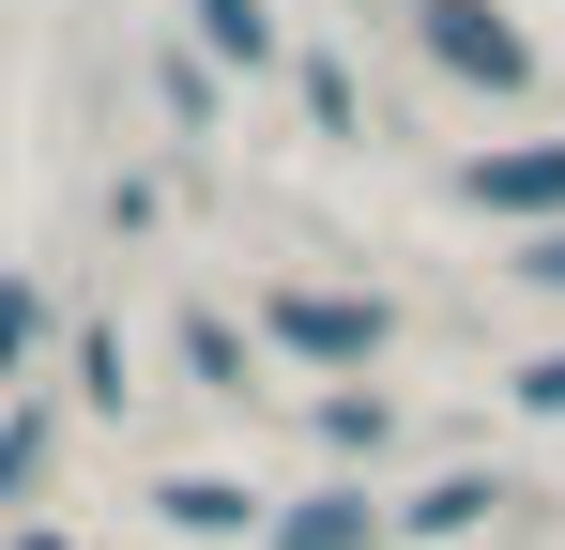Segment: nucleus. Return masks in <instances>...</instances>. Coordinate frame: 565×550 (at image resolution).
Segmentation results:
<instances>
[{
  "mask_svg": "<svg viewBox=\"0 0 565 550\" xmlns=\"http://www.w3.org/2000/svg\"><path fill=\"white\" fill-rule=\"evenodd\" d=\"M245 337H260V352H290L306 382H367V367L397 352V306H382V290H321V275H276V290L245 306Z\"/></svg>",
  "mask_w": 565,
  "mask_h": 550,
  "instance_id": "1",
  "label": "nucleus"
},
{
  "mask_svg": "<svg viewBox=\"0 0 565 550\" xmlns=\"http://www.w3.org/2000/svg\"><path fill=\"white\" fill-rule=\"evenodd\" d=\"M413 46L459 92H535V31H504V0H413Z\"/></svg>",
  "mask_w": 565,
  "mask_h": 550,
  "instance_id": "2",
  "label": "nucleus"
},
{
  "mask_svg": "<svg viewBox=\"0 0 565 550\" xmlns=\"http://www.w3.org/2000/svg\"><path fill=\"white\" fill-rule=\"evenodd\" d=\"M473 214H520V230H565V138H504V154H459Z\"/></svg>",
  "mask_w": 565,
  "mask_h": 550,
  "instance_id": "3",
  "label": "nucleus"
},
{
  "mask_svg": "<svg viewBox=\"0 0 565 550\" xmlns=\"http://www.w3.org/2000/svg\"><path fill=\"white\" fill-rule=\"evenodd\" d=\"M169 367H184L199 398H260V337L230 306H169Z\"/></svg>",
  "mask_w": 565,
  "mask_h": 550,
  "instance_id": "4",
  "label": "nucleus"
},
{
  "mask_svg": "<svg viewBox=\"0 0 565 550\" xmlns=\"http://www.w3.org/2000/svg\"><path fill=\"white\" fill-rule=\"evenodd\" d=\"M260 550H382L367 489H306V505H260Z\"/></svg>",
  "mask_w": 565,
  "mask_h": 550,
  "instance_id": "5",
  "label": "nucleus"
},
{
  "mask_svg": "<svg viewBox=\"0 0 565 550\" xmlns=\"http://www.w3.org/2000/svg\"><path fill=\"white\" fill-rule=\"evenodd\" d=\"M46 458H62V382H15V398H0V505H31Z\"/></svg>",
  "mask_w": 565,
  "mask_h": 550,
  "instance_id": "6",
  "label": "nucleus"
},
{
  "mask_svg": "<svg viewBox=\"0 0 565 550\" xmlns=\"http://www.w3.org/2000/svg\"><path fill=\"white\" fill-rule=\"evenodd\" d=\"M184 15H199V62H214V77H260V62H290L276 0H184Z\"/></svg>",
  "mask_w": 565,
  "mask_h": 550,
  "instance_id": "7",
  "label": "nucleus"
},
{
  "mask_svg": "<svg viewBox=\"0 0 565 550\" xmlns=\"http://www.w3.org/2000/svg\"><path fill=\"white\" fill-rule=\"evenodd\" d=\"M504 520V474H428L413 505H382V536H489Z\"/></svg>",
  "mask_w": 565,
  "mask_h": 550,
  "instance_id": "8",
  "label": "nucleus"
},
{
  "mask_svg": "<svg viewBox=\"0 0 565 550\" xmlns=\"http://www.w3.org/2000/svg\"><path fill=\"white\" fill-rule=\"evenodd\" d=\"M153 520H169V536H260V489H245V474H169Z\"/></svg>",
  "mask_w": 565,
  "mask_h": 550,
  "instance_id": "9",
  "label": "nucleus"
},
{
  "mask_svg": "<svg viewBox=\"0 0 565 550\" xmlns=\"http://www.w3.org/2000/svg\"><path fill=\"white\" fill-rule=\"evenodd\" d=\"M290 92H306V123H321V138H367V92H352L337 46H290Z\"/></svg>",
  "mask_w": 565,
  "mask_h": 550,
  "instance_id": "10",
  "label": "nucleus"
},
{
  "mask_svg": "<svg viewBox=\"0 0 565 550\" xmlns=\"http://www.w3.org/2000/svg\"><path fill=\"white\" fill-rule=\"evenodd\" d=\"M306 413H321V444H337V458H382V444H397V413H382L367 382H321Z\"/></svg>",
  "mask_w": 565,
  "mask_h": 550,
  "instance_id": "11",
  "label": "nucleus"
},
{
  "mask_svg": "<svg viewBox=\"0 0 565 550\" xmlns=\"http://www.w3.org/2000/svg\"><path fill=\"white\" fill-rule=\"evenodd\" d=\"M31 352H46V290L0 275V382H31Z\"/></svg>",
  "mask_w": 565,
  "mask_h": 550,
  "instance_id": "12",
  "label": "nucleus"
},
{
  "mask_svg": "<svg viewBox=\"0 0 565 550\" xmlns=\"http://www.w3.org/2000/svg\"><path fill=\"white\" fill-rule=\"evenodd\" d=\"M122 398H138V382H122V337L77 321V413H122Z\"/></svg>",
  "mask_w": 565,
  "mask_h": 550,
  "instance_id": "13",
  "label": "nucleus"
},
{
  "mask_svg": "<svg viewBox=\"0 0 565 550\" xmlns=\"http://www.w3.org/2000/svg\"><path fill=\"white\" fill-rule=\"evenodd\" d=\"M153 92H169V123H184V138H214V62H199V46H169Z\"/></svg>",
  "mask_w": 565,
  "mask_h": 550,
  "instance_id": "14",
  "label": "nucleus"
},
{
  "mask_svg": "<svg viewBox=\"0 0 565 550\" xmlns=\"http://www.w3.org/2000/svg\"><path fill=\"white\" fill-rule=\"evenodd\" d=\"M504 275H520V290H565V230H520V261H504Z\"/></svg>",
  "mask_w": 565,
  "mask_h": 550,
  "instance_id": "15",
  "label": "nucleus"
},
{
  "mask_svg": "<svg viewBox=\"0 0 565 550\" xmlns=\"http://www.w3.org/2000/svg\"><path fill=\"white\" fill-rule=\"evenodd\" d=\"M520 413H565V352H551V367H520Z\"/></svg>",
  "mask_w": 565,
  "mask_h": 550,
  "instance_id": "16",
  "label": "nucleus"
},
{
  "mask_svg": "<svg viewBox=\"0 0 565 550\" xmlns=\"http://www.w3.org/2000/svg\"><path fill=\"white\" fill-rule=\"evenodd\" d=\"M0 550H77V536H62V520H15V536H0Z\"/></svg>",
  "mask_w": 565,
  "mask_h": 550,
  "instance_id": "17",
  "label": "nucleus"
}]
</instances>
